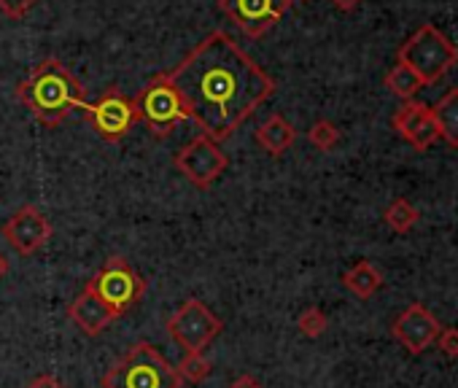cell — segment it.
<instances>
[{
    "mask_svg": "<svg viewBox=\"0 0 458 388\" xmlns=\"http://www.w3.org/2000/svg\"><path fill=\"white\" fill-rule=\"evenodd\" d=\"M165 76L183 97L189 119L216 143L233 138L276 92V81L224 30L205 36Z\"/></svg>",
    "mask_w": 458,
    "mask_h": 388,
    "instance_id": "obj_1",
    "label": "cell"
},
{
    "mask_svg": "<svg viewBox=\"0 0 458 388\" xmlns=\"http://www.w3.org/2000/svg\"><path fill=\"white\" fill-rule=\"evenodd\" d=\"M17 97L44 127H60L76 108L87 105L84 87L60 60H44L36 65V71L17 87Z\"/></svg>",
    "mask_w": 458,
    "mask_h": 388,
    "instance_id": "obj_2",
    "label": "cell"
},
{
    "mask_svg": "<svg viewBox=\"0 0 458 388\" xmlns=\"http://www.w3.org/2000/svg\"><path fill=\"white\" fill-rule=\"evenodd\" d=\"M175 367L146 340L135 342L106 375L103 388H181Z\"/></svg>",
    "mask_w": 458,
    "mask_h": 388,
    "instance_id": "obj_3",
    "label": "cell"
},
{
    "mask_svg": "<svg viewBox=\"0 0 458 388\" xmlns=\"http://www.w3.org/2000/svg\"><path fill=\"white\" fill-rule=\"evenodd\" d=\"M396 60L407 65L426 87L439 81L458 63V49L434 25H423L399 46Z\"/></svg>",
    "mask_w": 458,
    "mask_h": 388,
    "instance_id": "obj_4",
    "label": "cell"
},
{
    "mask_svg": "<svg viewBox=\"0 0 458 388\" xmlns=\"http://www.w3.org/2000/svg\"><path fill=\"white\" fill-rule=\"evenodd\" d=\"M135 116L148 127L154 138H167L178 124L189 119L186 103L165 73L154 76L132 100Z\"/></svg>",
    "mask_w": 458,
    "mask_h": 388,
    "instance_id": "obj_5",
    "label": "cell"
},
{
    "mask_svg": "<svg viewBox=\"0 0 458 388\" xmlns=\"http://www.w3.org/2000/svg\"><path fill=\"white\" fill-rule=\"evenodd\" d=\"M87 289L116 316H124L127 310H132L143 294H146V281L122 259V257H111L89 281Z\"/></svg>",
    "mask_w": 458,
    "mask_h": 388,
    "instance_id": "obj_6",
    "label": "cell"
},
{
    "mask_svg": "<svg viewBox=\"0 0 458 388\" xmlns=\"http://www.w3.org/2000/svg\"><path fill=\"white\" fill-rule=\"evenodd\" d=\"M224 329V321L199 299H186L167 321V334L186 353H202Z\"/></svg>",
    "mask_w": 458,
    "mask_h": 388,
    "instance_id": "obj_7",
    "label": "cell"
},
{
    "mask_svg": "<svg viewBox=\"0 0 458 388\" xmlns=\"http://www.w3.org/2000/svg\"><path fill=\"white\" fill-rule=\"evenodd\" d=\"M84 116H87V122L92 124V130H95L103 140H108V143L122 140V138L132 130V124L138 122L132 100H130L122 89H116V87L106 89V92L100 95V100L87 103V105H84Z\"/></svg>",
    "mask_w": 458,
    "mask_h": 388,
    "instance_id": "obj_8",
    "label": "cell"
},
{
    "mask_svg": "<svg viewBox=\"0 0 458 388\" xmlns=\"http://www.w3.org/2000/svg\"><path fill=\"white\" fill-rule=\"evenodd\" d=\"M173 164L178 167V173L197 189H208L229 164L226 154L218 148L216 140L199 135L194 140H189L175 156H173Z\"/></svg>",
    "mask_w": 458,
    "mask_h": 388,
    "instance_id": "obj_9",
    "label": "cell"
},
{
    "mask_svg": "<svg viewBox=\"0 0 458 388\" xmlns=\"http://www.w3.org/2000/svg\"><path fill=\"white\" fill-rule=\"evenodd\" d=\"M218 9L249 38H262L292 9V0H218Z\"/></svg>",
    "mask_w": 458,
    "mask_h": 388,
    "instance_id": "obj_10",
    "label": "cell"
},
{
    "mask_svg": "<svg viewBox=\"0 0 458 388\" xmlns=\"http://www.w3.org/2000/svg\"><path fill=\"white\" fill-rule=\"evenodd\" d=\"M4 240L22 257H30V254H38L49 238H52V224L49 219L44 216L41 208L36 206H22L6 224L0 230Z\"/></svg>",
    "mask_w": 458,
    "mask_h": 388,
    "instance_id": "obj_11",
    "label": "cell"
},
{
    "mask_svg": "<svg viewBox=\"0 0 458 388\" xmlns=\"http://www.w3.org/2000/svg\"><path fill=\"white\" fill-rule=\"evenodd\" d=\"M439 321L420 305V302H412L391 326L394 337L410 350V353H423L439 334Z\"/></svg>",
    "mask_w": 458,
    "mask_h": 388,
    "instance_id": "obj_12",
    "label": "cell"
},
{
    "mask_svg": "<svg viewBox=\"0 0 458 388\" xmlns=\"http://www.w3.org/2000/svg\"><path fill=\"white\" fill-rule=\"evenodd\" d=\"M394 130L418 151L428 148L434 140H439L437 124L431 119V108L418 100H404L402 108L394 114Z\"/></svg>",
    "mask_w": 458,
    "mask_h": 388,
    "instance_id": "obj_13",
    "label": "cell"
},
{
    "mask_svg": "<svg viewBox=\"0 0 458 388\" xmlns=\"http://www.w3.org/2000/svg\"><path fill=\"white\" fill-rule=\"evenodd\" d=\"M68 318H71L84 334L98 337V334H103L119 316H116L114 310H108V308L84 286V291L68 305Z\"/></svg>",
    "mask_w": 458,
    "mask_h": 388,
    "instance_id": "obj_14",
    "label": "cell"
},
{
    "mask_svg": "<svg viewBox=\"0 0 458 388\" xmlns=\"http://www.w3.org/2000/svg\"><path fill=\"white\" fill-rule=\"evenodd\" d=\"M297 140V130L292 122H286L281 114H273L259 130H257V143L270 154V156H281L286 154Z\"/></svg>",
    "mask_w": 458,
    "mask_h": 388,
    "instance_id": "obj_15",
    "label": "cell"
},
{
    "mask_svg": "<svg viewBox=\"0 0 458 388\" xmlns=\"http://www.w3.org/2000/svg\"><path fill=\"white\" fill-rule=\"evenodd\" d=\"M431 119L437 124L439 138L447 146L458 148V87H453L439 97V103L431 108Z\"/></svg>",
    "mask_w": 458,
    "mask_h": 388,
    "instance_id": "obj_16",
    "label": "cell"
},
{
    "mask_svg": "<svg viewBox=\"0 0 458 388\" xmlns=\"http://www.w3.org/2000/svg\"><path fill=\"white\" fill-rule=\"evenodd\" d=\"M343 283L351 294H356L359 299H369L380 286H383V275L375 265L369 262H356L345 275H343Z\"/></svg>",
    "mask_w": 458,
    "mask_h": 388,
    "instance_id": "obj_17",
    "label": "cell"
},
{
    "mask_svg": "<svg viewBox=\"0 0 458 388\" xmlns=\"http://www.w3.org/2000/svg\"><path fill=\"white\" fill-rule=\"evenodd\" d=\"M386 87H388L391 95H396V97L404 103V100H412V97L423 89V81H420L407 65L396 63V65L388 71V76H386Z\"/></svg>",
    "mask_w": 458,
    "mask_h": 388,
    "instance_id": "obj_18",
    "label": "cell"
},
{
    "mask_svg": "<svg viewBox=\"0 0 458 388\" xmlns=\"http://www.w3.org/2000/svg\"><path fill=\"white\" fill-rule=\"evenodd\" d=\"M383 216H386V224H388L394 232H399V235L410 232V230L418 224V208H415L410 200H404V198L394 200V203L386 208Z\"/></svg>",
    "mask_w": 458,
    "mask_h": 388,
    "instance_id": "obj_19",
    "label": "cell"
},
{
    "mask_svg": "<svg viewBox=\"0 0 458 388\" xmlns=\"http://www.w3.org/2000/svg\"><path fill=\"white\" fill-rule=\"evenodd\" d=\"M210 369H213V364L205 353H186L175 367L178 377L189 380V383H202L210 375Z\"/></svg>",
    "mask_w": 458,
    "mask_h": 388,
    "instance_id": "obj_20",
    "label": "cell"
},
{
    "mask_svg": "<svg viewBox=\"0 0 458 388\" xmlns=\"http://www.w3.org/2000/svg\"><path fill=\"white\" fill-rule=\"evenodd\" d=\"M308 140L318 148V151H332L340 143V130L337 124H332L329 119H318L310 130H308Z\"/></svg>",
    "mask_w": 458,
    "mask_h": 388,
    "instance_id": "obj_21",
    "label": "cell"
},
{
    "mask_svg": "<svg viewBox=\"0 0 458 388\" xmlns=\"http://www.w3.org/2000/svg\"><path fill=\"white\" fill-rule=\"evenodd\" d=\"M327 326H329V318H327V313L318 310V308H308V310L297 318V329H300L305 337H310V340L321 337V334L327 332Z\"/></svg>",
    "mask_w": 458,
    "mask_h": 388,
    "instance_id": "obj_22",
    "label": "cell"
},
{
    "mask_svg": "<svg viewBox=\"0 0 458 388\" xmlns=\"http://www.w3.org/2000/svg\"><path fill=\"white\" fill-rule=\"evenodd\" d=\"M38 4V0H0V12H4L6 17L12 20H25L33 6Z\"/></svg>",
    "mask_w": 458,
    "mask_h": 388,
    "instance_id": "obj_23",
    "label": "cell"
},
{
    "mask_svg": "<svg viewBox=\"0 0 458 388\" xmlns=\"http://www.w3.org/2000/svg\"><path fill=\"white\" fill-rule=\"evenodd\" d=\"M437 348L445 353V356H453V358H458V329L455 326H447V329H439V334H437Z\"/></svg>",
    "mask_w": 458,
    "mask_h": 388,
    "instance_id": "obj_24",
    "label": "cell"
},
{
    "mask_svg": "<svg viewBox=\"0 0 458 388\" xmlns=\"http://www.w3.org/2000/svg\"><path fill=\"white\" fill-rule=\"evenodd\" d=\"M25 388H65L55 375H38L36 380H30Z\"/></svg>",
    "mask_w": 458,
    "mask_h": 388,
    "instance_id": "obj_25",
    "label": "cell"
},
{
    "mask_svg": "<svg viewBox=\"0 0 458 388\" xmlns=\"http://www.w3.org/2000/svg\"><path fill=\"white\" fill-rule=\"evenodd\" d=\"M229 388H262V383L254 375H241V377H235L233 383H229Z\"/></svg>",
    "mask_w": 458,
    "mask_h": 388,
    "instance_id": "obj_26",
    "label": "cell"
},
{
    "mask_svg": "<svg viewBox=\"0 0 458 388\" xmlns=\"http://www.w3.org/2000/svg\"><path fill=\"white\" fill-rule=\"evenodd\" d=\"M359 4L361 0H332V6L340 12H353V9H359Z\"/></svg>",
    "mask_w": 458,
    "mask_h": 388,
    "instance_id": "obj_27",
    "label": "cell"
},
{
    "mask_svg": "<svg viewBox=\"0 0 458 388\" xmlns=\"http://www.w3.org/2000/svg\"><path fill=\"white\" fill-rule=\"evenodd\" d=\"M6 273H9V259H6L4 254H0V281H4Z\"/></svg>",
    "mask_w": 458,
    "mask_h": 388,
    "instance_id": "obj_28",
    "label": "cell"
}]
</instances>
